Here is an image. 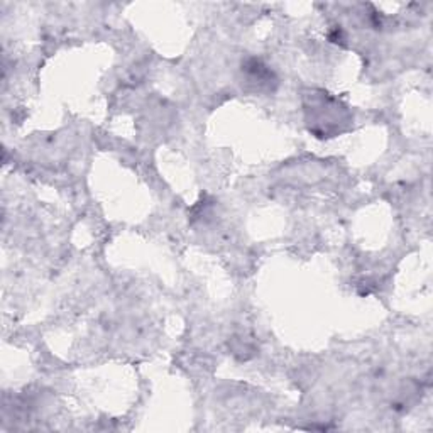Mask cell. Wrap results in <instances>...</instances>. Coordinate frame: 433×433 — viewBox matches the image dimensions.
Segmentation results:
<instances>
[{"label": "cell", "mask_w": 433, "mask_h": 433, "mask_svg": "<svg viewBox=\"0 0 433 433\" xmlns=\"http://www.w3.org/2000/svg\"><path fill=\"white\" fill-rule=\"evenodd\" d=\"M242 72H244L245 74H248V78L251 81H259V85H263V87H268L271 88V83L274 80V74H272V72L268 66L263 65V61L261 59H256V58H251L248 59V61L242 65Z\"/></svg>", "instance_id": "6da1fadb"}]
</instances>
